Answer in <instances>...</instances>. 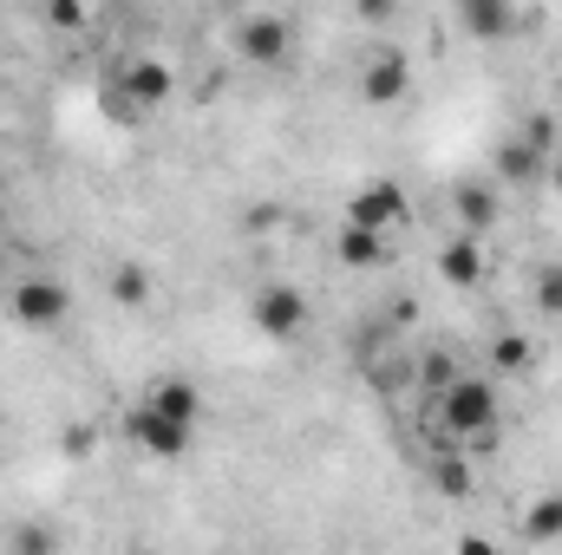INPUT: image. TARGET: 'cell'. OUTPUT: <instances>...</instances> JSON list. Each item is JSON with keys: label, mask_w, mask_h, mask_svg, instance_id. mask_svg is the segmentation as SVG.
Segmentation results:
<instances>
[{"label": "cell", "mask_w": 562, "mask_h": 555, "mask_svg": "<svg viewBox=\"0 0 562 555\" xmlns=\"http://www.w3.org/2000/svg\"><path fill=\"white\" fill-rule=\"evenodd\" d=\"M458 26H464L471 39L497 46V39L517 33V7H510V0H458Z\"/></svg>", "instance_id": "obj_11"}, {"label": "cell", "mask_w": 562, "mask_h": 555, "mask_svg": "<svg viewBox=\"0 0 562 555\" xmlns=\"http://www.w3.org/2000/svg\"><path fill=\"white\" fill-rule=\"evenodd\" d=\"M353 13H360L367 26H393V20H400V0H353Z\"/></svg>", "instance_id": "obj_24"}, {"label": "cell", "mask_w": 562, "mask_h": 555, "mask_svg": "<svg viewBox=\"0 0 562 555\" xmlns=\"http://www.w3.org/2000/svg\"><path fill=\"white\" fill-rule=\"evenodd\" d=\"M92 444H99L92 424H66V431H59V451H66V457H92Z\"/></svg>", "instance_id": "obj_23"}, {"label": "cell", "mask_w": 562, "mask_h": 555, "mask_svg": "<svg viewBox=\"0 0 562 555\" xmlns=\"http://www.w3.org/2000/svg\"><path fill=\"white\" fill-rule=\"evenodd\" d=\"M537 307H543L550 320H562V262L537 269Z\"/></svg>", "instance_id": "obj_21"}, {"label": "cell", "mask_w": 562, "mask_h": 555, "mask_svg": "<svg viewBox=\"0 0 562 555\" xmlns=\"http://www.w3.org/2000/svg\"><path fill=\"white\" fill-rule=\"evenodd\" d=\"M119 86H125V99H132V105L150 112V105H164V99L177 92V72H170L164 59H132V66L119 72Z\"/></svg>", "instance_id": "obj_12"}, {"label": "cell", "mask_w": 562, "mask_h": 555, "mask_svg": "<svg viewBox=\"0 0 562 555\" xmlns=\"http://www.w3.org/2000/svg\"><path fill=\"white\" fill-rule=\"evenodd\" d=\"M543 157H550V150H537V144L524 138V132H517V138H504V144H497L491 170H497V183H537V177H543Z\"/></svg>", "instance_id": "obj_13"}, {"label": "cell", "mask_w": 562, "mask_h": 555, "mask_svg": "<svg viewBox=\"0 0 562 555\" xmlns=\"http://www.w3.org/2000/svg\"><path fill=\"white\" fill-rule=\"evenodd\" d=\"M334 256L347 262V269H386L393 262V242H386V229H367V223H340V236H334Z\"/></svg>", "instance_id": "obj_8"}, {"label": "cell", "mask_w": 562, "mask_h": 555, "mask_svg": "<svg viewBox=\"0 0 562 555\" xmlns=\"http://www.w3.org/2000/svg\"><path fill=\"white\" fill-rule=\"evenodd\" d=\"M557 536H562V490H550L524 510V543H557Z\"/></svg>", "instance_id": "obj_17"}, {"label": "cell", "mask_w": 562, "mask_h": 555, "mask_svg": "<svg viewBox=\"0 0 562 555\" xmlns=\"http://www.w3.org/2000/svg\"><path fill=\"white\" fill-rule=\"evenodd\" d=\"M524 138L537 144V150H557V118H550V112H537V118H524Z\"/></svg>", "instance_id": "obj_25"}, {"label": "cell", "mask_w": 562, "mask_h": 555, "mask_svg": "<svg viewBox=\"0 0 562 555\" xmlns=\"http://www.w3.org/2000/svg\"><path fill=\"white\" fill-rule=\"evenodd\" d=\"M46 20L59 33H86V0H46Z\"/></svg>", "instance_id": "obj_22"}, {"label": "cell", "mask_w": 562, "mask_h": 555, "mask_svg": "<svg viewBox=\"0 0 562 555\" xmlns=\"http://www.w3.org/2000/svg\"><path fill=\"white\" fill-rule=\"evenodd\" d=\"M484 424H497V386L491 380H451L445 393H438V431L451 438V444H464L471 431H484Z\"/></svg>", "instance_id": "obj_1"}, {"label": "cell", "mask_w": 562, "mask_h": 555, "mask_svg": "<svg viewBox=\"0 0 562 555\" xmlns=\"http://www.w3.org/2000/svg\"><path fill=\"white\" fill-rule=\"evenodd\" d=\"M431 484H438V497H471V464H464V444H445L438 457H431Z\"/></svg>", "instance_id": "obj_15"}, {"label": "cell", "mask_w": 562, "mask_h": 555, "mask_svg": "<svg viewBox=\"0 0 562 555\" xmlns=\"http://www.w3.org/2000/svg\"><path fill=\"white\" fill-rule=\"evenodd\" d=\"M7 314H13V327H59V320L72 314V294L46 275L13 281V287H7Z\"/></svg>", "instance_id": "obj_4"}, {"label": "cell", "mask_w": 562, "mask_h": 555, "mask_svg": "<svg viewBox=\"0 0 562 555\" xmlns=\"http://www.w3.org/2000/svg\"><path fill=\"white\" fill-rule=\"evenodd\" d=\"M491 366H497V373H530V366H537V340L517 333V327L497 333V340H491Z\"/></svg>", "instance_id": "obj_16"}, {"label": "cell", "mask_w": 562, "mask_h": 555, "mask_svg": "<svg viewBox=\"0 0 562 555\" xmlns=\"http://www.w3.org/2000/svg\"><path fill=\"white\" fill-rule=\"evenodd\" d=\"M406 92H413V59H406L400 46L373 53L367 72H360V99H367V105H400Z\"/></svg>", "instance_id": "obj_6"}, {"label": "cell", "mask_w": 562, "mask_h": 555, "mask_svg": "<svg viewBox=\"0 0 562 555\" xmlns=\"http://www.w3.org/2000/svg\"><path fill=\"white\" fill-rule=\"evenodd\" d=\"M451 203H458V223H464L471 236H491V229L504 223V196H497L491 183H477V177H464V183L451 190Z\"/></svg>", "instance_id": "obj_10"}, {"label": "cell", "mask_w": 562, "mask_h": 555, "mask_svg": "<svg viewBox=\"0 0 562 555\" xmlns=\"http://www.w3.org/2000/svg\"><path fill=\"white\" fill-rule=\"evenodd\" d=\"M347 216H353V223H367V229H386V236H393V229L413 216V203H406V190L386 177V183H367V190H353V209H347Z\"/></svg>", "instance_id": "obj_7"}, {"label": "cell", "mask_w": 562, "mask_h": 555, "mask_svg": "<svg viewBox=\"0 0 562 555\" xmlns=\"http://www.w3.org/2000/svg\"><path fill=\"white\" fill-rule=\"evenodd\" d=\"M125 431H132V444H138L144 457H164V464L190 457V444H196V424L190 418H170V412H157V406H138Z\"/></svg>", "instance_id": "obj_3"}, {"label": "cell", "mask_w": 562, "mask_h": 555, "mask_svg": "<svg viewBox=\"0 0 562 555\" xmlns=\"http://www.w3.org/2000/svg\"><path fill=\"white\" fill-rule=\"evenodd\" d=\"M550 190H557V196H562V157H557V163H550Z\"/></svg>", "instance_id": "obj_27"}, {"label": "cell", "mask_w": 562, "mask_h": 555, "mask_svg": "<svg viewBox=\"0 0 562 555\" xmlns=\"http://www.w3.org/2000/svg\"><path fill=\"white\" fill-rule=\"evenodd\" d=\"M451 380H458V360H451V353H445V347H431V353H425L419 366H413V386H425V393H431V399H438V393H445V386H451Z\"/></svg>", "instance_id": "obj_18"}, {"label": "cell", "mask_w": 562, "mask_h": 555, "mask_svg": "<svg viewBox=\"0 0 562 555\" xmlns=\"http://www.w3.org/2000/svg\"><path fill=\"white\" fill-rule=\"evenodd\" d=\"M438 281L445 287H477L484 281V242L471 229H458L451 242H438Z\"/></svg>", "instance_id": "obj_9"}, {"label": "cell", "mask_w": 562, "mask_h": 555, "mask_svg": "<svg viewBox=\"0 0 562 555\" xmlns=\"http://www.w3.org/2000/svg\"><path fill=\"white\" fill-rule=\"evenodd\" d=\"M367 380H373L380 393H406V386H413V366H406V360H400V353L386 347V360H380V353L367 360Z\"/></svg>", "instance_id": "obj_19"}, {"label": "cell", "mask_w": 562, "mask_h": 555, "mask_svg": "<svg viewBox=\"0 0 562 555\" xmlns=\"http://www.w3.org/2000/svg\"><path fill=\"white\" fill-rule=\"evenodd\" d=\"M236 46H243L249 66H288V53H294V26H288L281 13H249V20L236 26Z\"/></svg>", "instance_id": "obj_5"}, {"label": "cell", "mask_w": 562, "mask_h": 555, "mask_svg": "<svg viewBox=\"0 0 562 555\" xmlns=\"http://www.w3.org/2000/svg\"><path fill=\"white\" fill-rule=\"evenodd\" d=\"M13 550H20V555H46V550H53V530L26 523V530H13Z\"/></svg>", "instance_id": "obj_26"}, {"label": "cell", "mask_w": 562, "mask_h": 555, "mask_svg": "<svg viewBox=\"0 0 562 555\" xmlns=\"http://www.w3.org/2000/svg\"><path fill=\"white\" fill-rule=\"evenodd\" d=\"M144 406H157V412L190 418V424H196V412H203V393H196L190 380H157V386L144 393Z\"/></svg>", "instance_id": "obj_14"}, {"label": "cell", "mask_w": 562, "mask_h": 555, "mask_svg": "<svg viewBox=\"0 0 562 555\" xmlns=\"http://www.w3.org/2000/svg\"><path fill=\"white\" fill-rule=\"evenodd\" d=\"M249 320H256V333L262 340H301L307 333V294L301 287H288V281H269L262 294H256V307H249Z\"/></svg>", "instance_id": "obj_2"}, {"label": "cell", "mask_w": 562, "mask_h": 555, "mask_svg": "<svg viewBox=\"0 0 562 555\" xmlns=\"http://www.w3.org/2000/svg\"><path fill=\"white\" fill-rule=\"evenodd\" d=\"M112 301H119V307H144V301H150V275H144L138 262L112 269Z\"/></svg>", "instance_id": "obj_20"}]
</instances>
